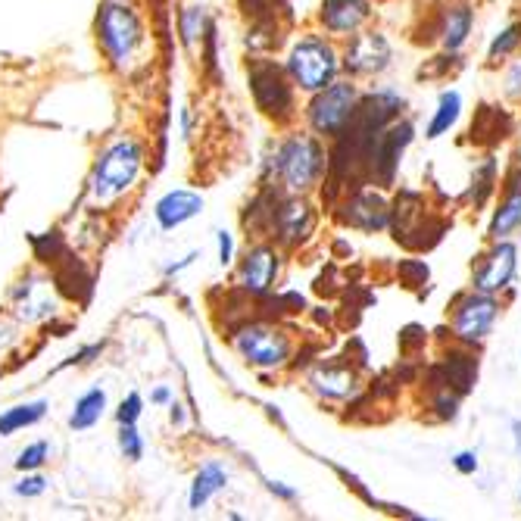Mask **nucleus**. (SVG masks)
Returning <instances> with one entry per match:
<instances>
[{
  "label": "nucleus",
  "instance_id": "nucleus-1",
  "mask_svg": "<svg viewBox=\"0 0 521 521\" xmlns=\"http://www.w3.org/2000/svg\"><path fill=\"white\" fill-rule=\"evenodd\" d=\"M275 166H278L281 181L291 191H306L316 185L325 169V150L316 138L300 135V138H291L281 144Z\"/></svg>",
  "mask_w": 521,
  "mask_h": 521
},
{
  "label": "nucleus",
  "instance_id": "nucleus-2",
  "mask_svg": "<svg viewBox=\"0 0 521 521\" xmlns=\"http://www.w3.org/2000/svg\"><path fill=\"white\" fill-rule=\"evenodd\" d=\"M337 54L334 47L322 38H303L294 50H291V60H288V72L294 75V82L303 91H322L334 82L337 75Z\"/></svg>",
  "mask_w": 521,
  "mask_h": 521
},
{
  "label": "nucleus",
  "instance_id": "nucleus-3",
  "mask_svg": "<svg viewBox=\"0 0 521 521\" xmlns=\"http://www.w3.org/2000/svg\"><path fill=\"white\" fill-rule=\"evenodd\" d=\"M141 160L144 153L135 141H116L113 147H107L94 169V194L103 200L122 194L138 178Z\"/></svg>",
  "mask_w": 521,
  "mask_h": 521
},
{
  "label": "nucleus",
  "instance_id": "nucleus-4",
  "mask_svg": "<svg viewBox=\"0 0 521 521\" xmlns=\"http://www.w3.org/2000/svg\"><path fill=\"white\" fill-rule=\"evenodd\" d=\"M97 29H100V41H103V47H107V54L119 66L132 60V54L141 44V35H144L138 13L128 10L122 0H110V4L100 10Z\"/></svg>",
  "mask_w": 521,
  "mask_h": 521
},
{
  "label": "nucleus",
  "instance_id": "nucleus-5",
  "mask_svg": "<svg viewBox=\"0 0 521 521\" xmlns=\"http://www.w3.org/2000/svg\"><path fill=\"white\" fill-rule=\"evenodd\" d=\"M356 103H359V94L350 82H331L328 88L316 91V97H312L309 122L319 135L337 138L344 132V125L350 122Z\"/></svg>",
  "mask_w": 521,
  "mask_h": 521
},
{
  "label": "nucleus",
  "instance_id": "nucleus-6",
  "mask_svg": "<svg viewBox=\"0 0 521 521\" xmlns=\"http://www.w3.org/2000/svg\"><path fill=\"white\" fill-rule=\"evenodd\" d=\"M234 347H238V353L247 362H253L259 369H275L291 353V341L284 337V331L269 328V325H247L238 337H234Z\"/></svg>",
  "mask_w": 521,
  "mask_h": 521
},
{
  "label": "nucleus",
  "instance_id": "nucleus-7",
  "mask_svg": "<svg viewBox=\"0 0 521 521\" xmlns=\"http://www.w3.org/2000/svg\"><path fill=\"white\" fill-rule=\"evenodd\" d=\"M497 300L493 294H484V291H475L468 294L456 303V312H453V334L465 344H478L487 337V331L497 322Z\"/></svg>",
  "mask_w": 521,
  "mask_h": 521
},
{
  "label": "nucleus",
  "instance_id": "nucleus-8",
  "mask_svg": "<svg viewBox=\"0 0 521 521\" xmlns=\"http://www.w3.org/2000/svg\"><path fill=\"white\" fill-rule=\"evenodd\" d=\"M250 88L259 103V110L269 116H288L294 107V94L284 72L272 63H253L250 69Z\"/></svg>",
  "mask_w": 521,
  "mask_h": 521
},
{
  "label": "nucleus",
  "instance_id": "nucleus-9",
  "mask_svg": "<svg viewBox=\"0 0 521 521\" xmlns=\"http://www.w3.org/2000/svg\"><path fill=\"white\" fill-rule=\"evenodd\" d=\"M409 144H412V122L387 125L381 132L375 153H372V175L381 181V185H394V175L400 169V156Z\"/></svg>",
  "mask_w": 521,
  "mask_h": 521
},
{
  "label": "nucleus",
  "instance_id": "nucleus-10",
  "mask_svg": "<svg viewBox=\"0 0 521 521\" xmlns=\"http://www.w3.org/2000/svg\"><path fill=\"white\" fill-rule=\"evenodd\" d=\"M518 269V250L509 241H497L484 259H481V269L475 272V291L484 294H497L503 288H509V281L515 278Z\"/></svg>",
  "mask_w": 521,
  "mask_h": 521
},
{
  "label": "nucleus",
  "instance_id": "nucleus-11",
  "mask_svg": "<svg viewBox=\"0 0 521 521\" xmlns=\"http://www.w3.org/2000/svg\"><path fill=\"white\" fill-rule=\"evenodd\" d=\"M390 63V44L384 35L369 32V35H356L344 54V66L353 75H375L384 72Z\"/></svg>",
  "mask_w": 521,
  "mask_h": 521
},
{
  "label": "nucleus",
  "instance_id": "nucleus-12",
  "mask_svg": "<svg viewBox=\"0 0 521 521\" xmlns=\"http://www.w3.org/2000/svg\"><path fill=\"white\" fill-rule=\"evenodd\" d=\"M344 222L359 231H381L390 225V206L375 191H356L344 203Z\"/></svg>",
  "mask_w": 521,
  "mask_h": 521
},
{
  "label": "nucleus",
  "instance_id": "nucleus-13",
  "mask_svg": "<svg viewBox=\"0 0 521 521\" xmlns=\"http://www.w3.org/2000/svg\"><path fill=\"white\" fill-rule=\"evenodd\" d=\"M312 225H316V216H312V206L300 197L284 200L278 210H275V228H278V238L284 244H300L309 238Z\"/></svg>",
  "mask_w": 521,
  "mask_h": 521
},
{
  "label": "nucleus",
  "instance_id": "nucleus-14",
  "mask_svg": "<svg viewBox=\"0 0 521 521\" xmlns=\"http://www.w3.org/2000/svg\"><path fill=\"white\" fill-rule=\"evenodd\" d=\"M478 378V359L465 356V353H450L437 369H431L434 387H447L453 394H468Z\"/></svg>",
  "mask_w": 521,
  "mask_h": 521
},
{
  "label": "nucleus",
  "instance_id": "nucleus-15",
  "mask_svg": "<svg viewBox=\"0 0 521 521\" xmlns=\"http://www.w3.org/2000/svg\"><path fill=\"white\" fill-rule=\"evenodd\" d=\"M278 275V253L272 247H256L241 266V284L250 294H266Z\"/></svg>",
  "mask_w": 521,
  "mask_h": 521
},
{
  "label": "nucleus",
  "instance_id": "nucleus-16",
  "mask_svg": "<svg viewBox=\"0 0 521 521\" xmlns=\"http://www.w3.org/2000/svg\"><path fill=\"white\" fill-rule=\"evenodd\" d=\"M369 19V0H325L322 22L328 32H356Z\"/></svg>",
  "mask_w": 521,
  "mask_h": 521
},
{
  "label": "nucleus",
  "instance_id": "nucleus-17",
  "mask_svg": "<svg viewBox=\"0 0 521 521\" xmlns=\"http://www.w3.org/2000/svg\"><path fill=\"white\" fill-rule=\"evenodd\" d=\"M203 210V197L194 191H169L160 203H156V222L163 228H178L188 219H194Z\"/></svg>",
  "mask_w": 521,
  "mask_h": 521
},
{
  "label": "nucleus",
  "instance_id": "nucleus-18",
  "mask_svg": "<svg viewBox=\"0 0 521 521\" xmlns=\"http://www.w3.org/2000/svg\"><path fill=\"white\" fill-rule=\"evenodd\" d=\"M509 132H512V119L506 113H500L497 107H481L472 122V141H478L484 147L500 144L503 138H509Z\"/></svg>",
  "mask_w": 521,
  "mask_h": 521
},
{
  "label": "nucleus",
  "instance_id": "nucleus-19",
  "mask_svg": "<svg viewBox=\"0 0 521 521\" xmlns=\"http://www.w3.org/2000/svg\"><path fill=\"white\" fill-rule=\"evenodd\" d=\"M228 484V472L219 465V462H206L194 484H191V509H203L206 503L213 500V493H219L222 487Z\"/></svg>",
  "mask_w": 521,
  "mask_h": 521
},
{
  "label": "nucleus",
  "instance_id": "nucleus-20",
  "mask_svg": "<svg viewBox=\"0 0 521 521\" xmlns=\"http://www.w3.org/2000/svg\"><path fill=\"white\" fill-rule=\"evenodd\" d=\"M459 113H462V94L459 91H444L437 97V110L431 116V125H428V138H440L447 135L450 128L459 122Z\"/></svg>",
  "mask_w": 521,
  "mask_h": 521
},
{
  "label": "nucleus",
  "instance_id": "nucleus-21",
  "mask_svg": "<svg viewBox=\"0 0 521 521\" xmlns=\"http://www.w3.org/2000/svg\"><path fill=\"white\" fill-rule=\"evenodd\" d=\"M515 228H521V191L506 194V203L500 206L497 213H493L487 234H490L493 241H506Z\"/></svg>",
  "mask_w": 521,
  "mask_h": 521
},
{
  "label": "nucleus",
  "instance_id": "nucleus-22",
  "mask_svg": "<svg viewBox=\"0 0 521 521\" xmlns=\"http://www.w3.org/2000/svg\"><path fill=\"white\" fill-rule=\"evenodd\" d=\"M103 409H107V394H103L100 387L88 390V394L75 403V409H72V415H69V428L85 431V428L97 425L100 415H103Z\"/></svg>",
  "mask_w": 521,
  "mask_h": 521
},
{
  "label": "nucleus",
  "instance_id": "nucleus-23",
  "mask_svg": "<svg viewBox=\"0 0 521 521\" xmlns=\"http://www.w3.org/2000/svg\"><path fill=\"white\" fill-rule=\"evenodd\" d=\"M472 22H475V13L468 7H453L447 13V22H444V47L447 50H459L465 41H468V32H472Z\"/></svg>",
  "mask_w": 521,
  "mask_h": 521
},
{
  "label": "nucleus",
  "instance_id": "nucleus-24",
  "mask_svg": "<svg viewBox=\"0 0 521 521\" xmlns=\"http://www.w3.org/2000/svg\"><path fill=\"white\" fill-rule=\"evenodd\" d=\"M44 412H47V403L44 400L25 403V406H13V409H7L4 415H0V434H13L19 428H29L35 422H41Z\"/></svg>",
  "mask_w": 521,
  "mask_h": 521
},
{
  "label": "nucleus",
  "instance_id": "nucleus-25",
  "mask_svg": "<svg viewBox=\"0 0 521 521\" xmlns=\"http://www.w3.org/2000/svg\"><path fill=\"white\" fill-rule=\"evenodd\" d=\"M312 381H316V387L325 397H334V400L350 397L353 387H356V378L347 369H319L316 375H312Z\"/></svg>",
  "mask_w": 521,
  "mask_h": 521
},
{
  "label": "nucleus",
  "instance_id": "nucleus-26",
  "mask_svg": "<svg viewBox=\"0 0 521 521\" xmlns=\"http://www.w3.org/2000/svg\"><path fill=\"white\" fill-rule=\"evenodd\" d=\"M521 44V25H509V29H503L497 38H493V44H490V60H497V57H509L512 50Z\"/></svg>",
  "mask_w": 521,
  "mask_h": 521
},
{
  "label": "nucleus",
  "instance_id": "nucleus-27",
  "mask_svg": "<svg viewBox=\"0 0 521 521\" xmlns=\"http://www.w3.org/2000/svg\"><path fill=\"white\" fill-rule=\"evenodd\" d=\"M119 450L125 459L138 462L144 456V444H141V434L135 431V425H122L119 428Z\"/></svg>",
  "mask_w": 521,
  "mask_h": 521
},
{
  "label": "nucleus",
  "instance_id": "nucleus-28",
  "mask_svg": "<svg viewBox=\"0 0 521 521\" xmlns=\"http://www.w3.org/2000/svg\"><path fill=\"white\" fill-rule=\"evenodd\" d=\"M44 459H47V444H44V440H38V444L25 447V450L19 453L16 468H19V472H35V468L44 465Z\"/></svg>",
  "mask_w": 521,
  "mask_h": 521
},
{
  "label": "nucleus",
  "instance_id": "nucleus-29",
  "mask_svg": "<svg viewBox=\"0 0 521 521\" xmlns=\"http://www.w3.org/2000/svg\"><path fill=\"white\" fill-rule=\"evenodd\" d=\"M200 32H203V7L185 10V16H181V35H185V44H194Z\"/></svg>",
  "mask_w": 521,
  "mask_h": 521
},
{
  "label": "nucleus",
  "instance_id": "nucleus-30",
  "mask_svg": "<svg viewBox=\"0 0 521 521\" xmlns=\"http://www.w3.org/2000/svg\"><path fill=\"white\" fill-rule=\"evenodd\" d=\"M400 278H403L406 288H419V284L428 281V266L415 263V259H406V263H400Z\"/></svg>",
  "mask_w": 521,
  "mask_h": 521
},
{
  "label": "nucleus",
  "instance_id": "nucleus-31",
  "mask_svg": "<svg viewBox=\"0 0 521 521\" xmlns=\"http://www.w3.org/2000/svg\"><path fill=\"white\" fill-rule=\"evenodd\" d=\"M493 172H497L493 160H487V163L475 172V185H478V194H472L475 203H484V200L490 197V191H493Z\"/></svg>",
  "mask_w": 521,
  "mask_h": 521
},
{
  "label": "nucleus",
  "instance_id": "nucleus-32",
  "mask_svg": "<svg viewBox=\"0 0 521 521\" xmlns=\"http://www.w3.org/2000/svg\"><path fill=\"white\" fill-rule=\"evenodd\" d=\"M141 397L138 394H128L125 400H122V406H119V412H116V419H119V425H135L138 419H141Z\"/></svg>",
  "mask_w": 521,
  "mask_h": 521
},
{
  "label": "nucleus",
  "instance_id": "nucleus-33",
  "mask_svg": "<svg viewBox=\"0 0 521 521\" xmlns=\"http://www.w3.org/2000/svg\"><path fill=\"white\" fill-rule=\"evenodd\" d=\"M434 406H437V412H440V419H456V412H459V394H450V390L444 387V390L437 394Z\"/></svg>",
  "mask_w": 521,
  "mask_h": 521
},
{
  "label": "nucleus",
  "instance_id": "nucleus-34",
  "mask_svg": "<svg viewBox=\"0 0 521 521\" xmlns=\"http://www.w3.org/2000/svg\"><path fill=\"white\" fill-rule=\"evenodd\" d=\"M44 478L41 475H29V478H22L19 484H16V493L19 497H38V493H44Z\"/></svg>",
  "mask_w": 521,
  "mask_h": 521
},
{
  "label": "nucleus",
  "instance_id": "nucleus-35",
  "mask_svg": "<svg viewBox=\"0 0 521 521\" xmlns=\"http://www.w3.org/2000/svg\"><path fill=\"white\" fill-rule=\"evenodd\" d=\"M453 465H456V472H462V475H475L478 472V456L465 450L453 459Z\"/></svg>",
  "mask_w": 521,
  "mask_h": 521
},
{
  "label": "nucleus",
  "instance_id": "nucleus-36",
  "mask_svg": "<svg viewBox=\"0 0 521 521\" xmlns=\"http://www.w3.org/2000/svg\"><path fill=\"white\" fill-rule=\"evenodd\" d=\"M506 91L512 94V97H521V60L509 69V75H506Z\"/></svg>",
  "mask_w": 521,
  "mask_h": 521
},
{
  "label": "nucleus",
  "instance_id": "nucleus-37",
  "mask_svg": "<svg viewBox=\"0 0 521 521\" xmlns=\"http://www.w3.org/2000/svg\"><path fill=\"white\" fill-rule=\"evenodd\" d=\"M231 253H234L231 234H228V231H219V263H222V266L231 263Z\"/></svg>",
  "mask_w": 521,
  "mask_h": 521
},
{
  "label": "nucleus",
  "instance_id": "nucleus-38",
  "mask_svg": "<svg viewBox=\"0 0 521 521\" xmlns=\"http://www.w3.org/2000/svg\"><path fill=\"white\" fill-rule=\"evenodd\" d=\"M400 341H403V347H409V344H419V341H425V334H422V328H419V325H409V328L403 331Z\"/></svg>",
  "mask_w": 521,
  "mask_h": 521
},
{
  "label": "nucleus",
  "instance_id": "nucleus-39",
  "mask_svg": "<svg viewBox=\"0 0 521 521\" xmlns=\"http://www.w3.org/2000/svg\"><path fill=\"white\" fill-rule=\"evenodd\" d=\"M269 490L272 493H281L284 500H294V490H288V487H281V484H275V481H269Z\"/></svg>",
  "mask_w": 521,
  "mask_h": 521
},
{
  "label": "nucleus",
  "instance_id": "nucleus-40",
  "mask_svg": "<svg viewBox=\"0 0 521 521\" xmlns=\"http://www.w3.org/2000/svg\"><path fill=\"white\" fill-rule=\"evenodd\" d=\"M512 437H515V447H518V453H521V419L512 422Z\"/></svg>",
  "mask_w": 521,
  "mask_h": 521
},
{
  "label": "nucleus",
  "instance_id": "nucleus-41",
  "mask_svg": "<svg viewBox=\"0 0 521 521\" xmlns=\"http://www.w3.org/2000/svg\"><path fill=\"white\" fill-rule=\"evenodd\" d=\"M153 400H156V403H166V400H169V390H166V387L153 390Z\"/></svg>",
  "mask_w": 521,
  "mask_h": 521
},
{
  "label": "nucleus",
  "instance_id": "nucleus-42",
  "mask_svg": "<svg viewBox=\"0 0 521 521\" xmlns=\"http://www.w3.org/2000/svg\"><path fill=\"white\" fill-rule=\"evenodd\" d=\"M172 422H175V425L185 422V412H181V406H172Z\"/></svg>",
  "mask_w": 521,
  "mask_h": 521
},
{
  "label": "nucleus",
  "instance_id": "nucleus-43",
  "mask_svg": "<svg viewBox=\"0 0 521 521\" xmlns=\"http://www.w3.org/2000/svg\"><path fill=\"white\" fill-rule=\"evenodd\" d=\"M122 4H125V0H122Z\"/></svg>",
  "mask_w": 521,
  "mask_h": 521
}]
</instances>
